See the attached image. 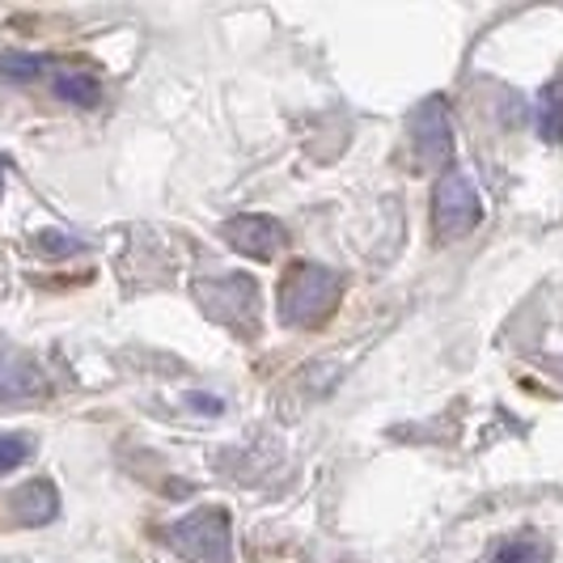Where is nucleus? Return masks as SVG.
Wrapping results in <instances>:
<instances>
[{"label":"nucleus","mask_w":563,"mask_h":563,"mask_svg":"<svg viewBox=\"0 0 563 563\" xmlns=\"http://www.w3.org/2000/svg\"><path fill=\"white\" fill-rule=\"evenodd\" d=\"M196 301L212 322H221L225 331L238 339H254L263 327L258 313V284L246 272H229V276H212V280H196Z\"/></svg>","instance_id":"obj_2"},{"label":"nucleus","mask_w":563,"mask_h":563,"mask_svg":"<svg viewBox=\"0 0 563 563\" xmlns=\"http://www.w3.org/2000/svg\"><path fill=\"white\" fill-rule=\"evenodd\" d=\"M0 187H4V166H0Z\"/></svg>","instance_id":"obj_15"},{"label":"nucleus","mask_w":563,"mask_h":563,"mask_svg":"<svg viewBox=\"0 0 563 563\" xmlns=\"http://www.w3.org/2000/svg\"><path fill=\"white\" fill-rule=\"evenodd\" d=\"M547 560L551 555H547V547L538 538H508V542L496 547V555H492V563H547Z\"/></svg>","instance_id":"obj_10"},{"label":"nucleus","mask_w":563,"mask_h":563,"mask_svg":"<svg viewBox=\"0 0 563 563\" xmlns=\"http://www.w3.org/2000/svg\"><path fill=\"white\" fill-rule=\"evenodd\" d=\"M38 246H43V251H52V254L81 251V242H68V233H43V238H38Z\"/></svg>","instance_id":"obj_13"},{"label":"nucleus","mask_w":563,"mask_h":563,"mask_svg":"<svg viewBox=\"0 0 563 563\" xmlns=\"http://www.w3.org/2000/svg\"><path fill=\"white\" fill-rule=\"evenodd\" d=\"M56 93L73 107H98L102 102V85L93 81L89 73H77V68H59L56 73Z\"/></svg>","instance_id":"obj_9"},{"label":"nucleus","mask_w":563,"mask_h":563,"mask_svg":"<svg viewBox=\"0 0 563 563\" xmlns=\"http://www.w3.org/2000/svg\"><path fill=\"white\" fill-rule=\"evenodd\" d=\"M479 217L483 203L475 183H471V174L450 166L437 178V191H432V229H437V238L441 242H457V238H466L471 229L479 225Z\"/></svg>","instance_id":"obj_4"},{"label":"nucleus","mask_w":563,"mask_h":563,"mask_svg":"<svg viewBox=\"0 0 563 563\" xmlns=\"http://www.w3.org/2000/svg\"><path fill=\"white\" fill-rule=\"evenodd\" d=\"M43 68H47L43 56H18V52H9V56H0V81H34V77H43Z\"/></svg>","instance_id":"obj_11"},{"label":"nucleus","mask_w":563,"mask_h":563,"mask_svg":"<svg viewBox=\"0 0 563 563\" xmlns=\"http://www.w3.org/2000/svg\"><path fill=\"white\" fill-rule=\"evenodd\" d=\"M225 242L246 258H276L288 246V229L276 217H263V212H242V217H229L225 221Z\"/></svg>","instance_id":"obj_6"},{"label":"nucleus","mask_w":563,"mask_h":563,"mask_svg":"<svg viewBox=\"0 0 563 563\" xmlns=\"http://www.w3.org/2000/svg\"><path fill=\"white\" fill-rule=\"evenodd\" d=\"M343 297V276L318 263H292L280 280V318L288 327L313 331L335 313Z\"/></svg>","instance_id":"obj_1"},{"label":"nucleus","mask_w":563,"mask_h":563,"mask_svg":"<svg viewBox=\"0 0 563 563\" xmlns=\"http://www.w3.org/2000/svg\"><path fill=\"white\" fill-rule=\"evenodd\" d=\"M13 508H18V521L26 526H47L59 512V492L47 479L26 483L22 492H13Z\"/></svg>","instance_id":"obj_7"},{"label":"nucleus","mask_w":563,"mask_h":563,"mask_svg":"<svg viewBox=\"0 0 563 563\" xmlns=\"http://www.w3.org/2000/svg\"><path fill=\"white\" fill-rule=\"evenodd\" d=\"M534 128L547 144L563 141V77L547 81L534 98Z\"/></svg>","instance_id":"obj_8"},{"label":"nucleus","mask_w":563,"mask_h":563,"mask_svg":"<svg viewBox=\"0 0 563 563\" xmlns=\"http://www.w3.org/2000/svg\"><path fill=\"white\" fill-rule=\"evenodd\" d=\"M191 407L203 411V416H221V411H225V402H221V398H212V395H191Z\"/></svg>","instance_id":"obj_14"},{"label":"nucleus","mask_w":563,"mask_h":563,"mask_svg":"<svg viewBox=\"0 0 563 563\" xmlns=\"http://www.w3.org/2000/svg\"><path fill=\"white\" fill-rule=\"evenodd\" d=\"M30 457V437H0V475L18 471Z\"/></svg>","instance_id":"obj_12"},{"label":"nucleus","mask_w":563,"mask_h":563,"mask_svg":"<svg viewBox=\"0 0 563 563\" xmlns=\"http://www.w3.org/2000/svg\"><path fill=\"white\" fill-rule=\"evenodd\" d=\"M162 542H166L174 555L191 563H233V547H229V512L217 505L196 508L178 521H169L162 530Z\"/></svg>","instance_id":"obj_3"},{"label":"nucleus","mask_w":563,"mask_h":563,"mask_svg":"<svg viewBox=\"0 0 563 563\" xmlns=\"http://www.w3.org/2000/svg\"><path fill=\"white\" fill-rule=\"evenodd\" d=\"M411 144H416V157L428 169H450L453 162V123L445 98H428L411 114Z\"/></svg>","instance_id":"obj_5"}]
</instances>
